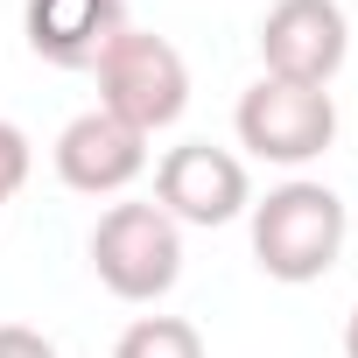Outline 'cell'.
<instances>
[{
  "instance_id": "6da1fadb",
  "label": "cell",
  "mask_w": 358,
  "mask_h": 358,
  "mask_svg": "<svg viewBox=\"0 0 358 358\" xmlns=\"http://www.w3.org/2000/svg\"><path fill=\"white\" fill-rule=\"evenodd\" d=\"M246 211H253V260H260V274L267 281H288V288L323 281L337 267V253H344V232H351L344 197L330 183H309V176L267 190Z\"/></svg>"
},
{
  "instance_id": "7a4b0ae2",
  "label": "cell",
  "mask_w": 358,
  "mask_h": 358,
  "mask_svg": "<svg viewBox=\"0 0 358 358\" xmlns=\"http://www.w3.org/2000/svg\"><path fill=\"white\" fill-rule=\"evenodd\" d=\"M99 106L113 113V120H127L134 134H162V127H176L183 120V106H190V64H183V50H176L169 36H155V29H120L106 50H99Z\"/></svg>"
},
{
  "instance_id": "3957f363",
  "label": "cell",
  "mask_w": 358,
  "mask_h": 358,
  "mask_svg": "<svg viewBox=\"0 0 358 358\" xmlns=\"http://www.w3.org/2000/svg\"><path fill=\"white\" fill-rule=\"evenodd\" d=\"M92 267L120 302H162L183 274V225L162 204H113L92 225Z\"/></svg>"
},
{
  "instance_id": "277c9868",
  "label": "cell",
  "mask_w": 358,
  "mask_h": 358,
  "mask_svg": "<svg viewBox=\"0 0 358 358\" xmlns=\"http://www.w3.org/2000/svg\"><path fill=\"white\" fill-rule=\"evenodd\" d=\"M239 148L274 162V169H302L316 162L330 141H337V99L316 92V85H281V78H260L239 92Z\"/></svg>"
},
{
  "instance_id": "5b68a950",
  "label": "cell",
  "mask_w": 358,
  "mask_h": 358,
  "mask_svg": "<svg viewBox=\"0 0 358 358\" xmlns=\"http://www.w3.org/2000/svg\"><path fill=\"white\" fill-rule=\"evenodd\" d=\"M351 57V22L337 0H274L267 22H260V78L281 85H316L330 92V78Z\"/></svg>"
},
{
  "instance_id": "8992f818",
  "label": "cell",
  "mask_w": 358,
  "mask_h": 358,
  "mask_svg": "<svg viewBox=\"0 0 358 358\" xmlns=\"http://www.w3.org/2000/svg\"><path fill=\"white\" fill-rule=\"evenodd\" d=\"M155 204L176 218V225H232L246 204H253V183H246V162L232 148H211V141H183L169 148L162 169H155Z\"/></svg>"
},
{
  "instance_id": "52a82bcc",
  "label": "cell",
  "mask_w": 358,
  "mask_h": 358,
  "mask_svg": "<svg viewBox=\"0 0 358 358\" xmlns=\"http://www.w3.org/2000/svg\"><path fill=\"white\" fill-rule=\"evenodd\" d=\"M57 176H64V190L78 197H120L134 176L148 169V134H134L127 120H113L106 106L78 113L64 134H57Z\"/></svg>"
},
{
  "instance_id": "ba28073f",
  "label": "cell",
  "mask_w": 358,
  "mask_h": 358,
  "mask_svg": "<svg viewBox=\"0 0 358 358\" xmlns=\"http://www.w3.org/2000/svg\"><path fill=\"white\" fill-rule=\"evenodd\" d=\"M120 29H127V0H29L22 8L29 50L57 71H92Z\"/></svg>"
},
{
  "instance_id": "9c48e42d",
  "label": "cell",
  "mask_w": 358,
  "mask_h": 358,
  "mask_svg": "<svg viewBox=\"0 0 358 358\" xmlns=\"http://www.w3.org/2000/svg\"><path fill=\"white\" fill-rule=\"evenodd\" d=\"M113 358H204V337L197 323L183 316H134L113 344Z\"/></svg>"
},
{
  "instance_id": "30bf717a",
  "label": "cell",
  "mask_w": 358,
  "mask_h": 358,
  "mask_svg": "<svg viewBox=\"0 0 358 358\" xmlns=\"http://www.w3.org/2000/svg\"><path fill=\"white\" fill-rule=\"evenodd\" d=\"M29 169H36V148H29V134H22L15 120H0V211H8V204L22 197Z\"/></svg>"
},
{
  "instance_id": "8fae6325",
  "label": "cell",
  "mask_w": 358,
  "mask_h": 358,
  "mask_svg": "<svg viewBox=\"0 0 358 358\" xmlns=\"http://www.w3.org/2000/svg\"><path fill=\"white\" fill-rule=\"evenodd\" d=\"M0 358H64V351L29 323H0Z\"/></svg>"
},
{
  "instance_id": "7c38bea8",
  "label": "cell",
  "mask_w": 358,
  "mask_h": 358,
  "mask_svg": "<svg viewBox=\"0 0 358 358\" xmlns=\"http://www.w3.org/2000/svg\"><path fill=\"white\" fill-rule=\"evenodd\" d=\"M344 358H358V302H351V316H344Z\"/></svg>"
}]
</instances>
